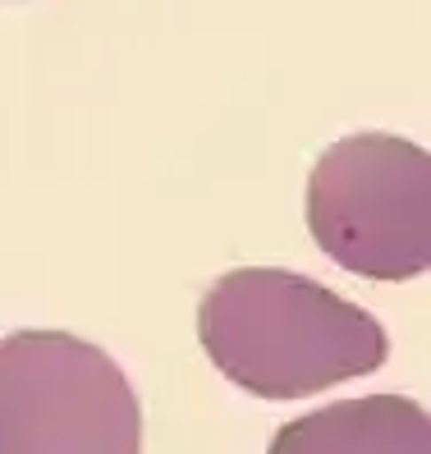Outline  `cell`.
I'll use <instances>...</instances> for the list:
<instances>
[{
    "mask_svg": "<svg viewBox=\"0 0 431 454\" xmlns=\"http://www.w3.org/2000/svg\"><path fill=\"white\" fill-rule=\"evenodd\" d=\"M202 349L225 381L257 399H308L386 363V326L312 276L239 266L198 308Z\"/></svg>",
    "mask_w": 431,
    "mask_h": 454,
    "instance_id": "1",
    "label": "cell"
},
{
    "mask_svg": "<svg viewBox=\"0 0 431 454\" xmlns=\"http://www.w3.org/2000/svg\"><path fill=\"white\" fill-rule=\"evenodd\" d=\"M308 230L363 280H413L431 266V156L395 133H349L308 179Z\"/></svg>",
    "mask_w": 431,
    "mask_h": 454,
    "instance_id": "2",
    "label": "cell"
},
{
    "mask_svg": "<svg viewBox=\"0 0 431 454\" xmlns=\"http://www.w3.org/2000/svg\"><path fill=\"white\" fill-rule=\"evenodd\" d=\"M143 413L120 363L69 331L0 340V454H138Z\"/></svg>",
    "mask_w": 431,
    "mask_h": 454,
    "instance_id": "3",
    "label": "cell"
},
{
    "mask_svg": "<svg viewBox=\"0 0 431 454\" xmlns=\"http://www.w3.org/2000/svg\"><path fill=\"white\" fill-rule=\"evenodd\" d=\"M266 454H431V418L404 395L340 399L285 422Z\"/></svg>",
    "mask_w": 431,
    "mask_h": 454,
    "instance_id": "4",
    "label": "cell"
}]
</instances>
